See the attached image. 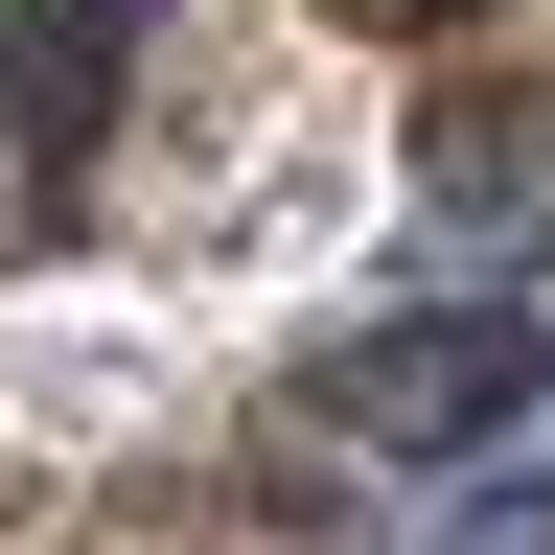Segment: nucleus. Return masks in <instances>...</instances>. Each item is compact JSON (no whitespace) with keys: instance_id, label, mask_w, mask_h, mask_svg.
I'll return each mask as SVG.
<instances>
[{"instance_id":"1","label":"nucleus","mask_w":555,"mask_h":555,"mask_svg":"<svg viewBox=\"0 0 555 555\" xmlns=\"http://www.w3.org/2000/svg\"><path fill=\"white\" fill-rule=\"evenodd\" d=\"M532 393H555V324L532 301H393V324H347L324 371H301V416H324L347 463H486Z\"/></svg>"},{"instance_id":"2","label":"nucleus","mask_w":555,"mask_h":555,"mask_svg":"<svg viewBox=\"0 0 555 555\" xmlns=\"http://www.w3.org/2000/svg\"><path fill=\"white\" fill-rule=\"evenodd\" d=\"M116 47H139V0H24V24H0V116L69 163V139L116 116Z\"/></svg>"},{"instance_id":"3","label":"nucleus","mask_w":555,"mask_h":555,"mask_svg":"<svg viewBox=\"0 0 555 555\" xmlns=\"http://www.w3.org/2000/svg\"><path fill=\"white\" fill-rule=\"evenodd\" d=\"M393 555H555V486H463V509H416Z\"/></svg>"},{"instance_id":"4","label":"nucleus","mask_w":555,"mask_h":555,"mask_svg":"<svg viewBox=\"0 0 555 555\" xmlns=\"http://www.w3.org/2000/svg\"><path fill=\"white\" fill-rule=\"evenodd\" d=\"M532 163H555V69H532V93H509V116L463 139V185H532Z\"/></svg>"}]
</instances>
